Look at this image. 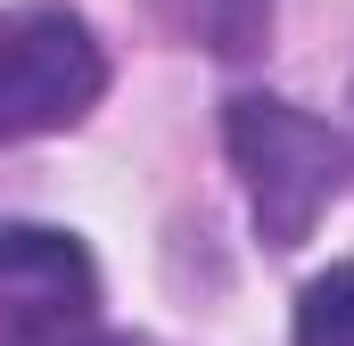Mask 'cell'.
<instances>
[{
	"label": "cell",
	"instance_id": "6",
	"mask_svg": "<svg viewBox=\"0 0 354 346\" xmlns=\"http://www.w3.org/2000/svg\"><path fill=\"white\" fill-rule=\"evenodd\" d=\"M0 346H132V338L99 330V313H83V322H8Z\"/></svg>",
	"mask_w": 354,
	"mask_h": 346
},
{
	"label": "cell",
	"instance_id": "2",
	"mask_svg": "<svg viewBox=\"0 0 354 346\" xmlns=\"http://www.w3.org/2000/svg\"><path fill=\"white\" fill-rule=\"evenodd\" d=\"M107 91V50L75 8L33 0L0 17V140H41L83 124Z\"/></svg>",
	"mask_w": 354,
	"mask_h": 346
},
{
	"label": "cell",
	"instance_id": "5",
	"mask_svg": "<svg viewBox=\"0 0 354 346\" xmlns=\"http://www.w3.org/2000/svg\"><path fill=\"white\" fill-rule=\"evenodd\" d=\"M189 25L214 58H248L272 33V0H189Z\"/></svg>",
	"mask_w": 354,
	"mask_h": 346
},
{
	"label": "cell",
	"instance_id": "1",
	"mask_svg": "<svg viewBox=\"0 0 354 346\" xmlns=\"http://www.w3.org/2000/svg\"><path fill=\"white\" fill-rule=\"evenodd\" d=\"M223 149H231L239 181H248L256 239L280 248V256L313 239V223L346 198V173H354L346 140L322 116H305V107H288L272 91H239L223 107Z\"/></svg>",
	"mask_w": 354,
	"mask_h": 346
},
{
	"label": "cell",
	"instance_id": "3",
	"mask_svg": "<svg viewBox=\"0 0 354 346\" xmlns=\"http://www.w3.org/2000/svg\"><path fill=\"white\" fill-rule=\"evenodd\" d=\"M99 313V264L58 223H0V322H83Z\"/></svg>",
	"mask_w": 354,
	"mask_h": 346
},
{
	"label": "cell",
	"instance_id": "4",
	"mask_svg": "<svg viewBox=\"0 0 354 346\" xmlns=\"http://www.w3.org/2000/svg\"><path fill=\"white\" fill-rule=\"evenodd\" d=\"M297 346H354V264H330L297 297Z\"/></svg>",
	"mask_w": 354,
	"mask_h": 346
}]
</instances>
